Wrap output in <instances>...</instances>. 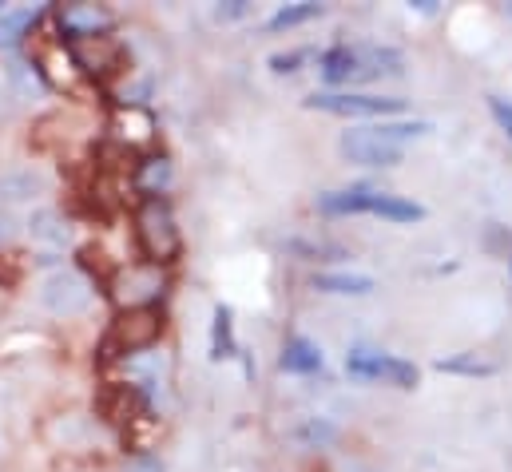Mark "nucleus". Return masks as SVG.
I'll list each match as a JSON object with an SVG mask.
<instances>
[{
    "label": "nucleus",
    "instance_id": "1",
    "mask_svg": "<svg viewBox=\"0 0 512 472\" xmlns=\"http://www.w3.org/2000/svg\"><path fill=\"white\" fill-rule=\"evenodd\" d=\"M429 131H433L429 119H405V123L382 119V123H366V127H346L338 139V151L346 163H358V167H397L405 155V143L421 139Z\"/></svg>",
    "mask_w": 512,
    "mask_h": 472
},
{
    "label": "nucleus",
    "instance_id": "2",
    "mask_svg": "<svg viewBox=\"0 0 512 472\" xmlns=\"http://www.w3.org/2000/svg\"><path fill=\"white\" fill-rule=\"evenodd\" d=\"M135 238H139V250L151 258V266H163V262L179 258L183 235H179L175 211H171V203L163 195L159 199H143L135 207Z\"/></svg>",
    "mask_w": 512,
    "mask_h": 472
},
{
    "label": "nucleus",
    "instance_id": "3",
    "mask_svg": "<svg viewBox=\"0 0 512 472\" xmlns=\"http://www.w3.org/2000/svg\"><path fill=\"white\" fill-rule=\"evenodd\" d=\"M163 338V314L159 306H135V310H120L108 338H104V357H131L151 350Z\"/></svg>",
    "mask_w": 512,
    "mask_h": 472
},
{
    "label": "nucleus",
    "instance_id": "4",
    "mask_svg": "<svg viewBox=\"0 0 512 472\" xmlns=\"http://www.w3.org/2000/svg\"><path fill=\"white\" fill-rule=\"evenodd\" d=\"M306 108L342 119H385L405 112V100L401 96H374V92H314V96H306Z\"/></svg>",
    "mask_w": 512,
    "mask_h": 472
},
{
    "label": "nucleus",
    "instance_id": "5",
    "mask_svg": "<svg viewBox=\"0 0 512 472\" xmlns=\"http://www.w3.org/2000/svg\"><path fill=\"white\" fill-rule=\"evenodd\" d=\"M346 373L358 377V381H382L393 389H413L421 381V369L413 361L397 354H382V350H366V346L346 354Z\"/></svg>",
    "mask_w": 512,
    "mask_h": 472
},
{
    "label": "nucleus",
    "instance_id": "6",
    "mask_svg": "<svg viewBox=\"0 0 512 472\" xmlns=\"http://www.w3.org/2000/svg\"><path fill=\"white\" fill-rule=\"evenodd\" d=\"M68 56L76 64L80 76H92V80H108L116 72H124V44L116 36H92V40H72L68 44Z\"/></svg>",
    "mask_w": 512,
    "mask_h": 472
},
{
    "label": "nucleus",
    "instance_id": "7",
    "mask_svg": "<svg viewBox=\"0 0 512 472\" xmlns=\"http://www.w3.org/2000/svg\"><path fill=\"white\" fill-rule=\"evenodd\" d=\"M40 302L52 310V314H84L92 306V282L80 274V270H52L40 286Z\"/></svg>",
    "mask_w": 512,
    "mask_h": 472
},
{
    "label": "nucleus",
    "instance_id": "8",
    "mask_svg": "<svg viewBox=\"0 0 512 472\" xmlns=\"http://www.w3.org/2000/svg\"><path fill=\"white\" fill-rule=\"evenodd\" d=\"M159 294H163V274H159V266H151V262L124 266V270L112 278V298H116L124 310L155 306Z\"/></svg>",
    "mask_w": 512,
    "mask_h": 472
},
{
    "label": "nucleus",
    "instance_id": "9",
    "mask_svg": "<svg viewBox=\"0 0 512 472\" xmlns=\"http://www.w3.org/2000/svg\"><path fill=\"white\" fill-rule=\"evenodd\" d=\"M56 24L60 32L72 40H92V36H108L112 28V12L100 4H60L56 8Z\"/></svg>",
    "mask_w": 512,
    "mask_h": 472
},
{
    "label": "nucleus",
    "instance_id": "10",
    "mask_svg": "<svg viewBox=\"0 0 512 472\" xmlns=\"http://www.w3.org/2000/svg\"><path fill=\"white\" fill-rule=\"evenodd\" d=\"M382 187L374 183H350V187H338V191H322L314 199V207L326 215V219H346V215H370V207L378 203Z\"/></svg>",
    "mask_w": 512,
    "mask_h": 472
},
{
    "label": "nucleus",
    "instance_id": "11",
    "mask_svg": "<svg viewBox=\"0 0 512 472\" xmlns=\"http://www.w3.org/2000/svg\"><path fill=\"white\" fill-rule=\"evenodd\" d=\"M354 60H358L354 84L382 80V76H401V68H405V56L397 48H389V44H354Z\"/></svg>",
    "mask_w": 512,
    "mask_h": 472
},
{
    "label": "nucleus",
    "instance_id": "12",
    "mask_svg": "<svg viewBox=\"0 0 512 472\" xmlns=\"http://www.w3.org/2000/svg\"><path fill=\"white\" fill-rule=\"evenodd\" d=\"M143 409H147V401H143V393L135 389V385H108L104 393H100V413L108 417V421H116V425H131L135 417H143Z\"/></svg>",
    "mask_w": 512,
    "mask_h": 472
},
{
    "label": "nucleus",
    "instance_id": "13",
    "mask_svg": "<svg viewBox=\"0 0 512 472\" xmlns=\"http://www.w3.org/2000/svg\"><path fill=\"white\" fill-rule=\"evenodd\" d=\"M310 286L322 294H342V298H366L378 290V282L370 274H354V270H318L310 278Z\"/></svg>",
    "mask_w": 512,
    "mask_h": 472
},
{
    "label": "nucleus",
    "instance_id": "14",
    "mask_svg": "<svg viewBox=\"0 0 512 472\" xmlns=\"http://www.w3.org/2000/svg\"><path fill=\"white\" fill-rule=\"evenodd\" d=\"M278 365H282V373H298V377H310V373H322L326 357H322V350H318L310 338H302V334H290V338H286V346H282V357H278Z\"/></svg>",
    "mask_w": 512,
    "mask_h": 472
},
{
    "label": "nucleus",
    "instance_id": "15",
    "mask_svg": "<svg viewBox=\"0 0 512 472\" xmlns=\"http://www.w3.org/2000/svg\"><path fill=\"white\" fill-rule=\"evenodd\" d=\"M171 159L167 155H147V159H139L135 163V175H131V183H135V191H143V199H159L167 187H171Z\"/></svg>",
    "mask_w": 512,
    "mask_h": 472
},
{
    "label": "nucleus",
    "instance_id": "16",
    "mask_svg": "<svg viewBox=\"0 0 512 472\" xmlns=\"http://www.w3.org/2000/svg\"><path fill=\"white\" fill-rule=\"evenodd\" d=\"M318 72H322V80L326 84H334V88H350L354 84V76H358V60H354V44H334V48H326L322 56H318Z\"/></svg>",
    "mask_w": 512,
    "mask_h": 472
},
{
    "label": "nucleus",
    "instance_id": "17",
    "mask_svg": "<svg viewBox=\"0 0 512 472\" xmlns=\"http://www.w3.org/2000/svg\"><path fill=\"white\" fill-rule=\"evenodd\" d=\"M112 131H116V139H120V143L139 147V143H147V139L155 135V119H151V112H143V108L128 104V108H120V112H116Z\"/></svg>",
    "mask_w": 512,
    "mask_h": 472
},
{
    "label": "nucleus",
    "instance_id": "18",
    "mask_svg": "<svg viewBox=\"0 0 512 472\" xmlns=\"http://www.w3.org/2000/svg\"><path fill=\"white\" fill-rule=\"evenodd\" d=\"M40 16H44V8H4V12H0V48L20 44V40L36 28Z\"/></svg>",
    "mask_w": 512,
    "mask_h": 472
},
{
    "label": "nucleus",
    "instance_id": "19",
    "mask_svg": "<svg viewBox=\"0 0 512 472\" xmlns=\"http://www.w3.org/2000/svg\"><path fill=\"white\" fill-rule=\"evenodd\" d=\"M239 354V342H235V314L231 306H215V322H211V357L215 361H227V357Z\"/></svg>",
    "mask_w": 512,
    "mask_h": 472
},
{
    "label": "nucleus",
    "instance_id": "20",
    "mask_svg": "<svg viewBox=\"0 0 512 472\" xmlns=\"http://www.w3.org/2000/svg\"><path fill=\"white\" fill-rule=\"evenodd\" d=\"M326 12V4H318V0H298V4H282L270 20H266V32H290V28H298V24H310V20H318Z\"/></svg>",
    "mask_w": 512,
    "mask_h": 472
},
{
    "label": "nucleus",
    "instance_id": "21",
    "mask_svg": "<svg viewBox=\"0 0 512 472\" xmlns=\"http://www.w3.org/2000/svg\"><path fill=\"white\" fill-rule=\"evenodd\" d=\"M370 215H378V219H385V223H421V219H425V207L413 203V199H401V195L382 191L378 203L370 207Z\"/></svg>",
    "mask_w": 512,
    "mask_h": 472
},
{
    "label": "nucleus",
    "instance_id": "22",
    "mask_svg": "<svg viewBox=\"0 0 512 472\" xmlns=\"http://www.w3.org/2000/svg\"><path fill=\"white\" fill-rule=\"evenodd\" d=\"M28 231H32V238H36L40 246L64 250V242H68V223H64L56 211H36L32 223H28Z\"/></svg>",
    "mask_w": 512,
    "mask_h": 472
},
{
    "label": "nucleus",
    "instance_id": "23",
    "mask_svg": "<svg viewBox=\"0 0 512 472\" xmlns=\"http://www.w3.org/2000/svg\"><path fill=\"white\" fill-rule=\"evenodd\" d=\"M286 250L294 258H306V262H330V258H346V250L330 238H290Z\"/></svg>",
    "mask_w": 512,
    "mask_h": 472
},
{
    "label": "nucleus",
    "instance_id": "24",
    "mask_svg": "<svg viewBox=\"0 0 512 472\" xmlns=\"http://www.w3.org/2000/svg\"><path fill=\"white\" fill-rule=\"evenodd\" d=\"M441 373H461V377H493L497 373V361H485L477 354H461V357H441L437 361Z\"/></svg>",
    "mask_w": 512,
    "mask_h": 472
},
{
    "label": "nucleus",
    "instance_id": "25",
    "mask_svg": "<svg viewBox=\"0 0 512 472\" xmlns=\"http://www.w3.org/2000/svg\"><path fill=\"white\" fill-rule=\"evenodd\" d=\"M334 437H338V429H334L330 421H306V425H298V441L326 445V441H334Z\"/></svg>",
    "mask_w": 512,
    "mask_h": 472
},
{
    "label": "nucleus",
    "instance_id": "26",
    "mask_svg": "<svg viewBox=\"0 0 512 472\" xmlns=\"http://www.w3.org/2000/svg\"><path fill=\"white\" fill-rule=\"evenodd\" d=\"M302 60H310V52L302 48V52H278V56H270V68L282 76V72H298V64Z\"/></svg>",
    "mask_w": 512,
    "mask_h": 472
},
{
    "label": "nucleus",
    "instance_id": "27",
    "mask_svg": "<svg viewBox=\"0 0 512 472\" xmlns=\"http://www.w3.org/2000/svg\"><path fill=\"white\" fill-rule=\"evenodd\" d=\"M489 112H493V119H497V123L509 131V139H512V104H509V100L493 96V100H489Z\"/></svg>",
    "mask_w": 512,
    "mask_h": 472
},
{
    "label": "nucleus",
    "instance_id": "28",
    "mask_svg": "<svg viewBox=\"0 0 512 472\" xmlns=\"http://www.w3.org/2000/svg\"><path fill=\"white\" fill-rule=\"evenodd\" d=\"M247 12H251L247 0H227V4L215 8V20H239V16H247Z\"/></svg>",
    "mask_w": 512,
    "mask_h": 472
},
{
    "label": "nucleus",
    "instance_id": "29",
    "mask_svg": "<svg viewBox=\"0 0 512 472\" xmlns=\"http://www.w3.org/2000/svg\"><path fill=\"white\" fill-rule=\"evenodd\" d=\"M12 235V223H8V219H4V215H0V242H4V238Z\"/></svg>",
    "mask_w": 512,
    "mask_h": 472
},
{
    "label": "nucleus",
    "instance_id": "30",
    "mask_svg": "<svg viewBox=\"0 0 512 472\" xmlns=\"http://www.w3.org/2000/svg\"><path fill=\"white\" fill-rule=\"evenodd\" d=\"M4 100H8V92H4V88H0V116H4V108H8V104H4Z\"/></svg>",
    "mask_w": 512,
    "mask_h": 472
},
{
    "label": "nucleus",
    "instance_id": "31",
    "mask_svg": "<svg viewBox=\"0 0 512 472\" xmlns=\"http://www.w3.org/2000/svg\"><path fill=\"white\" fill-rule=\"evenodd\" d=\"M509 270H512V262H509Z\"/></svg>",
    "mask_w": 512,
    "mask_h": 472
}]
</instances>
